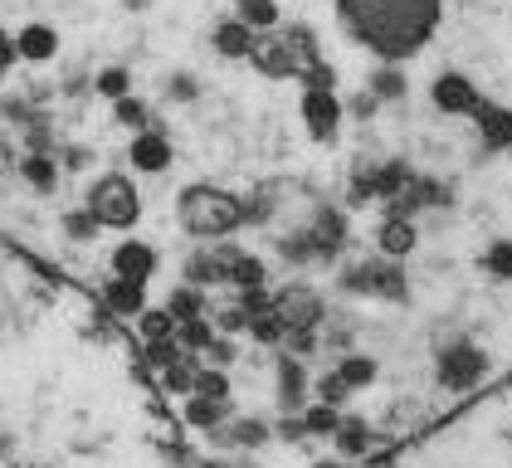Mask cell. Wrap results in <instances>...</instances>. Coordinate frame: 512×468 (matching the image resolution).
Masks as SVG:
<instances>
[{
    "instance_id": "cell-3",
    "label": "cell",
    "mask_w": 512,
    "mask_h": 468,
    "mask_svg": "<svg viewBox=\"0 0 512 468\" xmlns=\"http://www.w3.org/2000/svg\"><path fill=\"white\" fill-rule=\"evenodd\" d=\"M88 215L98 220V230H132L137 220H142V195L132 186V176H122V171H108V176H98L93 186H88Z\"/></svg>"
},
{
    "instance_id": "cell-2",
    "label": "cell",
    "mask_w": 512,
    "mask_h": 468,
    "mask_svg": "<svg viewBox=\"0 0 512 468\" xmlns=\"http://www.w3.org/2000/svg\"><path fill=\"white\" fill-rule=\"evenodd\" d=\"M176 220L191 239H225V234L244 230V200L220 191V186L196 181V186H186L176 195Z\"/></svg>"
},
{
    "instance_id": "cell-10",
    "label": "cell",
    "mask_w": 512,
    "mask_h": 468,
    "mask_svg": "<svg viewBox=\"0 0 512 468\" xmlns=\"http://www.w3.org/2000/svg\"><path fill=\"white\" fill-rule=\"evenodd\" d=\"M259 30H249L239 15H225V20H215V30H210V44H215V54H225V59H249L254 54V44H259Z\"/></svg>"
},
{
    "instance_id": "cell-23",
    "label": "cell",
    "mask_w": 512,
    "mask_h": 468,
    "mask_svg": "<svg viewBox=\"0 0 512 468\" xmlns=\"http://www.w3.org/2000/svg\"><path fill=\"white\" fill-rule=\"evenodd\" d=\"M249 332H254V342H264V347H278L283 337H288V322H283V312L278 308H264L249 317Z\"/></svg>"
},
{
    "instance_id": "cell-38",
    "label": "cell",
    "mask_w": 512,
    "mask_h": 468,
    "mask_svg": "<svg viewBox=\"0 0 512 468\" xmlns=\"http://www.w3.org/2000/svg\"><path fill=\"white\" fill-rule=\"evenodd\" d=\"M205 356H210V366H230V361H235V347H230V342H210Z\"/></svg>"
},
{
    "instance_id": "cell-19",
    "label": "cell",
    "mask_w": 512,
    "mask_h": 468,
    "mask_svg": "<svg viewBox=\"0 0 512 468\" xmlns=\"http://www.w3.org/2000/svg\"><path fill=\"white\" fill-rule=\"evenodd\" d=\"M235 15L249 25V30H259V35H269V30H278V0H235Z\"/></svg>"
},
{
    "instance_id": "cell-34",
    "label": "cell",
    "mask_w": 512,
    "mask_h": 468,
    "mask_svg": "<svg viewBox=\"0 0 512 468\" xmlns=\"http://www.w3.org/2000/svg\"><path fill=\"white\" fill-rule=\"evenodd\" d=\"M371 93H376V98H400V93H405V74H400V69H381V74L371 78Z\"/></svg>"
},
{
    "instance_id": "cell-6",
    "label": "cell",
    "mask_w": 512,
    "mask_h": 468,
    "mask_svg": "<svg viewBox=\"0 0 512 468\" xmlns=\"http://www.w3.org/2000/svg\"><path fill=\"white\" fill-rule=\"evenodd\" d=\"M274 308L283 312L288 332H293V327H322V322H327V303H322V293L308 288V283H288L274 298Z\"/></svg>"
},
{
    "instance_id": "cell-24",
    "label": "cell",
    "mask_w": 512,
    "mask_h": 468,
    "mask_svg": "<svg viewBox=\"0 0 512 468\" xmlns=\"http://www.w3.org/2000/svg\"><path fill=\"white\" fill-rule=\"evenodd\" d=\"M264 278H269V273H264V259H259V254H244V249H239L225 283H235V288H264Z\"/></svg>"
},
{
    "instance_id": "cell-33",
    "label": "cell",
    "mask_w": 512,
    "mask_h": 468,
    "mask_svg": "<svg viewBox=\"0 0 512 468\" xmlns=\"http://www.w3.org/2000/svg\"><path fill=\"white\" fill-rule=\"evenodd\" d=\"M166 98H171V103H196L200 98L196 74H171L166 78Z\"/></svg>"
},
{
    "instance_id": "cell-31",
    "label": "cell",
    "mask_w": 512,
    "mask_h": 468,
    "mask_svg": "<svg viewBox=\"0 0 512 468\" xmlns=\"http://www.w3.org/2000/svg\"><path fill=\"white\" fill-rule=\"evenodd\" d=\"M337 425H342V415L327 400H317V410H308V420H303V429H313V434H337Z\"/></svg>"
},
{
    "instance_id": "cell-14",
    "label": "cell",
    "mask_w": 512,
    "mask_h": 468,
    "mask_svg": "<svg viewBox=\"0 0 512 468\" xmlns=\"http://www.w3.org/2000/svg\"><path fill=\"white\" fill-rule=\"evenodd\" d=\"M274 371H278V405L283 410H298L303 405V390H308V366L293 361V356H274Z\"/></svg>"
},
{
    "instance_id": "cell-12",
    "label": "cell",
    "mask_w": 512,
    "mask_h": 468,
    "mask_svg": "<svg viewBox=\"0 0 512 468\" xmlns=\"http://www.w3.org/2000/svg\"><path fill=\"white\" fill-rule=\"evenodd\" d=\"M434 103H439L444 113H478V108H483L478 88H473L464 74H439L434 78Z\"/></svg>"
},
{
    "instance_id": "cell-39",
    "label": "cell",
    "mask_w": 512,
    "mask_h": 468,
    "mask_svg": "<svg viewBox=\"0 0 512 468\" xmlns=\"http://www.w3.org/2000/svg\"><path fill=\"white\" fill-rule=\"evenodd\" d=\"M239 327H249V312H244V308L220 312V332H239Z\"/></svg>"
},
{
    "instance_id": "cell-17",
    "label": "cell",
    "mask_w": 512,
    "mask_h": 468,
    "mask_svg": "<svg viewBox=\"0 0 512 468\" xmlns=\"http://www.w3.org/2000/svg\"><path fill=\"white\" fill-rule=\"evenodd\" d=\"M376 244H381V254H386V259H405V254L420 244V234H415V225H410V220H400V215H395V220H386V225H381Z\"/></svg>"
},
{
    "instance_id": "cell-41",
    "label": "cell",
    "mask_w": 512,
    "mask_h": 468,
    "mask_svg": "<svg viewBox=\"0 0 512 468\" xmlns=\"http://www.w3.org/2000/svg\"><path fill=\"white\" fill-rule=\"evenodd\" d=\"M313 468H347V464H337V459H322V464H313Z\"/></svg>"
},
{
    "instance_id": "cell-35",
    "label": "cell",
    "mask_w": 512,
    "mask_h": 468,
    "mask_svg": "<svg viewBox=\"0 0 512 468\" xmlns=\"http://www.w3.org/2000/svg\"><path fill=\"white\" fill-rule=\"evenodd\" d=\"M337 444L347 449V454H361L371 439H366V425H337Z\"/></svg>"
},
{
    "instance_id": "cell-1",
    "label": "cell",
    "mask_w": 512,
    "mask_h": 468,
    "mask_svg": "<svg viewBox=\"0 0 512 468\" xmlns=\"http://www.w3.org/2000/svg\"><path fill=\"white\" fill-rule=\"evenodd\" d=\"M337 20L366 54L405 64L439 35L444 0H337Z\"/></svg>"
},
{
    "instance_id": "cell-42",
    "label": "cell",
    "mask_w": 512,
    "mask_h": 468,
    "mask_svg": "<svg viewBox=\"0 0 512 468\" xmlns=\"http://www.w3.org/2000/svg\"><path fill=\"white\" fill-rule=\"evenodd\" d=\"M127 5H132V10H142V5H147V0H127Z\"/></svg>"
},
{
    "instance_id": "cell-37",
    "label": "cell",
    "mask_w": 512,
    "mask_h": 468,
    "mask_svg": "<svg viewBox=\"0 0 512 468\" xmlns=\"http://www.w3.org/2000/svg\"><path fill=\"white\" fill-rule=\"evenodd\" d=\"M15 59H20V54H15V35L0 30V83H5V74L15 69Z\"/></svg>"
},
{
    "instance_id": "cell-36",
    "label": "cell",
    "mask_w": 512,
    "mask_h": 468,
    "mask_svg": "<svg viewBox=\"0 0 512 468\" xmlns=\"http://www.w3.org/2000/svg\"><path fill=\"white\" fill-rule=\"evenodd\" d=\"M317 395H322V400H327V405H342V400H347V395H352V390L342 386V381H337V376H322V381H317Z\"/></svg>"
},
{
    "instance_id": "cell-8",
    "label": "cell",
    "mask_w": 512,
    "mask_h": 468,
    "mask_svg": "<svg viewBox=\"0 0 512 468\" xmlns=\"http://www.w3.org/2000/svg\"><path fill=\"white\" fill-rule=\"evenodd\" d=\"M249 59H254V69H259V74H269V78H298L303 74V59H298V54H293V44H288L283 35H274V30H269V39H259V44H254V54H249Z\"/></svg>"
},
{
    "instance_id": "cell-18",
    "label": "cell",
    "mask_w": 512,
    "mask_h": 468,
    "mask_svg": "<svg viewBox=\"0 0 512 468\" xmlns=\"http://www.w3.org/2000/svg\"><path fill=\"white\" fill-rule=\"evenodd\" d=\"M20 176H25L30 191H40V195H54V186H59V166H54L44 152L25 156V161H20Z\"/></svg>"
},
{
    "instance_id": "cell-25",
    "label": "cell",
    "mask_w": 512,
    "mask_h": 468,
    "mask_svg": "<svg viewBox=\"0 0 512 468\" xmlns=\"http://www.w3.org/2000/svg\"><path fill=\"white\" fill-rule=\"evenodd\" d=\"M478 122H483V137L493 147H508L512 142V113H503V108H478Z\"/></svg>"
},
{
    "instance_id": "cell-7",
    "label": "cell",
    "mask_w": 512,
    "mask_h": 468,
    "mask_svg": "<svg viewBox=\"0 0 512 468\" xmlns=\"http://www.w3.org/2000/svg\"><path fill=\"white\" fill-rule=\"evenodd\" d=\"M127 161L137 166V171H147V176H161L171 161H176V147H171V137L161 132L157 122L152 127H142L137 137H132V147H127Z\"/></svg>"
},
{
    "instance_id": "cell-11",
    "label": "cell",
    "mask_w": 512,
    "mask_h": 468,
    "mask_svg": "<svg viewBox=\"0 0 512 468\" xmlns=\"http://www.w3.org/2000/svg\"><path fill=\"white\" fill-rule=\"evenodd\" d=\"M103 303L118 317H142V308H147V278L113 273V283H103Z\"/></svg>"
},
{
    "instance_id": "cell-30",
    "label": "cell",
    "mask_w": 512,
    "mask_h": 468,
    "mask_svg": "<svg viewBox=\"0 0 512 468\" xmlns=\"http://www.w3.org/2000/svg\"><path fill=\"white\" fill-rule=\"evenodd\" d=\"M196 390L200 395H215V400H230V376L220 366H200L196 371Z\"/></svg>"
},
{
    "instance_id": "cell-26",
    "label": "cell",
    "mask_w": 512,
    "mask_h": 468,
    "mask_svg": "<svg viewBox=\"0 0 512 468\" xmlns=\"http://www.w3.org/2000/svg\"><path fill=\"white\" fill-rule=\"evenodd\" d=\"M113 117H118V127H132V132H142L147 122H152V108L137 98V93H127V98H118L113 103Z\"/></svg>"
},
{
    "instance_id": "cell-28",
    "label": "cell",
    "mask_w": 512,
    "mask_h": 468,
    "mask_svg": "<svg viewBox=\"0 0 512 468\" xmlns=\"http://www.w3.org/2000/svg\"><path fill=\"white\" fill-rule=\"evenodd\" d=\"M137 327H142V337H147V342H166V337H176V317H171V308L166 312L142 308V322H137Z\"/></svg>"
},
{
    "instance_id": "cell-15",
    "label": "cell",
    "mask_w": 512,
    "mask_h": 468,
    "mask_svg": "<svg viewBox=\"0 0 512 468\" xmlns=\"http://www.w3.org/2000/svg\"><path fill=\"white\" fill-rule=\"evenodd\" d=\"M439 376H444V386H449V390H464L469 381H478V376H483V356H478L473 347L449 351V356H444V366H439Z\"/></svg>"
},
{
    "instance_id": "cell-16",
    "label": "cell",
    "mask_w": 512,
    "mask_h": 468,
    "mask_svg": "<svg viewBox=\"0 0 512 468\" xmlns=\"http://www.w3.org/2000/svg\"><path fill=\"white\" fill-rule=\"evenodd\" d=\"M181 420L196 429H220V420H230V400H215V395H191L186 405H181Z\"/></svg>"
},
{
    "instance_id": "cell-13",
    "label": "cell",
    "mask_w": 512,
    "mask_h": 468,
    "mask_svg": "<svg viewBox=\"0 0 512 468\" xmlns=\"http://www.w3.org/2000/svg\"><path fill=\"white\" fill-rule=\"evenodd\" d=\"M108 269L127 273V278H152V269H157V249L142 244V239H122V244H113V254H108Z\"/></svg>"
},
{
    "instance_id": "cell-29",
    "label": "cell",
    "mask_w": 512,
    "mask_h": 468,
    "mask_svg": "<svg viewBox=\"0 0 512 468\" xmlns=\"http://www.w3.org/2000/svg\"><path fill=\"white\" fill-rule=\"evenodd\" d=\"M166 308H171V317H176V322H186V317H200V293H196V283H191V288H171Z\"/></svg>"
},
{
    "instance_id": "cell-9",
    "label": "cell",
    "mask_w": 512,
    "mask_h": 468,
    "mask_svg": "<svg viewBox=\"0 0 512 468\" xmlns=\"http://www.w3.org/2000/svg\"><path fill=\"white\" fill-rule=\"evenodd\" d=\"M15 54H20L25 64H49V59L59 54V30L44 25V20L20 25V30H15Z\"/></svg>"
},
{
    "instance_id": "cell-5",
    "label": "cell",
    "mask_w": 512,
    "mask_h": 468,
    "mask_svg": "<svg viewBox=\"0 0 512 468\" xmlns=\"http://www.w3.org/2000/svg\"><path fill=\"white\" fill-rule=\"evenodd\" d=\"M303 122H308V132H313L317 142H332L337 137V127H342V103H337V88H313V83H303Z\"/></svg>"
},
{
    "instance_id": "cell-27",
    "label": "cell",
    "mask_w": 512,
    "mask_h": 468,
    "mask_svg": "<svg viewBox=\"0 0 512 468\" xmlns=\"http://www.w3.org/2000/svg\"><path fill=\"white\" fill-rule=\"evenodd\" d=\"M215 439H230V444H244V449H254V444H264V439H269V425H264V420H235V425L225 429V434L215 429Z\"/></svg>"
},
{
    "instance_id": "cell-4",
    "label": "cell",
    "mask_w": 512,
    "mask_h": 468,
    "mask_svg": "<svg viewBox=\"0 0 512 468\" xmlns=\"http://www.w3.org/2000/svg\"><path fill=\"white\" fill-rule=\"evenodd\" d=\"M342 288H347V293H366V298H391V303H400V298H405V273L391 269V264L366 259V264H356V269L342 273Z\"/></svg>"
},
{
    "instance_id": "cell-20",
    "label": "cell",
    "mask_w": 512,
    "mask_h": 468,
    "mask_svg": "<svg viewBox=\"0 0 512 468\" xmlns=\"http://www.w3.org/2000/svg\"><path fill=\"white\" fill-rule=\"evenodd\" d=\"M196 356H186V351H181V356H176V361H166V366H161V386L171 390V395H186V390H196Z\"/></svg>"
},
{
    "instance_id": "cell-21",
    "label": "cell",
    "mask_w": 512,
    "mask_h": 468,
    "mask_svg": "<svg viewBox=\"0 0 512 468\" xmlns=\"http://www.w3.org/2000/svg\"><path fill=\"white\" fill-rule=\"evenodd\" d=\"M93 93H98V98H108V103L127 98V93H132V69H122V64L98 69V74H93Z\"/></svg>"
},
{
    "instance_id": "cell-32",
    "label": "cell",
    "mask_w": 512,
    "mask_h": 468,
    "mask_svg": "<svg viewBox=\"0 0 512 468\" xmlns=\"http://www.w3.org/2000/svg\"><path fill=\"white\" fill-rule=\"evenodd\" d=\"M64 230L74 234L79 244H88V239H98V220H93L88 205H83V210H69V215H64Z\"/></svg>"
},
{
    "instance_id": "cell-40",
    "label": "cell",
    "mask_w": 512,
    "mask_h": 468,
    "mask_svg": "<svg viewBox=\"0 0 512 468\" xmlns=\"http://www.w3.org/2000/svg\"><path fill=\"white\" fill-rule=\"evenodd\" d=\"M376 103H381L376 93H361V98L352 103V113H356V117H371V113H376Z\"/></svg>"
},
{
    "instance_id": "cell-22",
    "label": "cell",
    "mask_w": 512,
    "mask_h": 468,
    "mask_svg": "<svg viewBox=\"0 0 512 468\" xmlns=\"http://www.w3.org/2000/svg\"><path fill=\"white\" fill-rule=\"evenodd\" d=\"M332 376H337L347 390H361V386H371V381H376V361H371V356H342Z\"/></svg>"
}]
</instances>
